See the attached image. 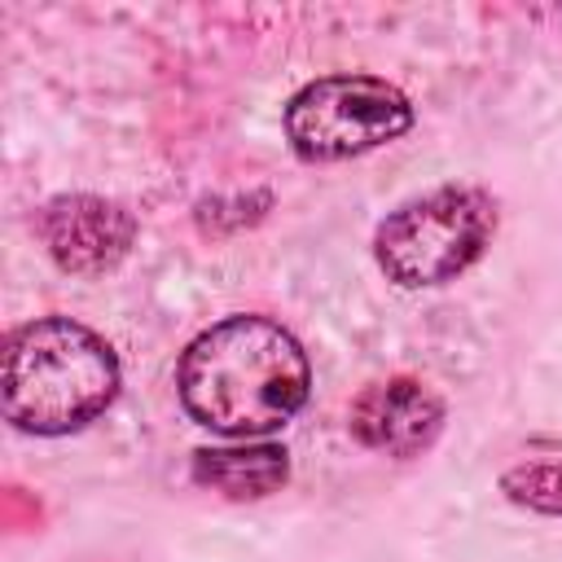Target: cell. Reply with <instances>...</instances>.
I'll return each instance as SVG.
<instances>
[{
    "label": "cell",
    "mask_w": 562,
    "mask_h": 562,
    "mask_svg": "<svg viewBox=\"0 0 562 562\" xmlns=\"http://www.w3.org/2000/svg\"><path fill=\"white\" fill-rule=\"evenodd\" d=\"M184 413L224 439L277 435L312 395L303 342L263 312H233L198 329L176 360Z\"/></svg>",
    "instance_id": "6da1fadb"
},
{
    "label": "cell",
    "mask_w": 562,
    "mask_h": 562,
    "mask_svg": "<svg viewBox=\"0 0 562 562\" xmlns=\"http://www.w3.org/2000/svg\"><path fill=\"white\" fill-rule=\"evenodd\" d=\"M119 386V351L75 316L48 312L4 334L0 408L22 435H75L114 404Z\"/></svg>",
    "instance_id": "7a4b0ae2"
},
{
    "label": "cell",
    "mask_w": 562,
    "mask_h": 562,
    "mask_svg": "<svg viewBox=\"0 0 562 562\" xmlns=\"http://www.w3.org/2000/svg\"><path fill=\"white\" fill-rule=\"evenodd\" d=\"M501 228V202L483 184L448 180L404 198L373 228V263L400 290H435L465 277Z\"/></svg>",
    "instance_id": "3957f363"
},
{
    "label": "cell",
    "mask_w": 562,
    "mask_h": 562,
    "mask_svg": "<svg viewBox=\"0 0 562 562\" xmlns=\"http://www.w3.org/2000/svg\"><path fill=\"white\" fill-rule=\"evenodd\" d=\"M417 123L408 92L369 70H329L294 88L281 110L285 145L299 162L325 167L400 140Z\"/></svg>",
    "instance_id": "277c9868"
},
{
    "label": "cell",
    "mask_w": 562,
    "mask_h": 562,
    "mask_svg": "<svg viewBox=\"0 0 562 562\" xmlns=\"http://www.w3.org/2000/svg\"><path fill=\"white\" fill-rule=\"evenodd\" d=\"M35 237L66 277L97 281L136 246V215L105 193H57L35 211Z\"/></svg>",
    "instance_id": "5b68a950"
},
{
    "label": "cell",
    "mask_w": 562,
    "mask_h": 562,
    "mask_svg": "<svg viewBox=\"0 0 562 562\" xmlns=\"http://www.w3.org/2000/svg\"><path fill=\"white\" fill-rule=\"evenodd\" d=\"M448 426V404L443 395L413 378V373H391L378 382H364L356 400L347 404V430L360 448L413 461L426 457Z\"/></svg>",
    "instance_id": "8992f818"
},
{
    "label": "cell",
    "mask_w": 562,
    "mask_h": 562,
    "mask_svg": "<svg viewBox=\"0 0 562 562\" xmlns=\"http://www.w3.org/2000/svg\"><path fill=\"white\" fill-rule=\"evenodd\" d=\"M189 479L224 501H263L290 483V452L272 439H233L193 448Z\"/></svg>",
    "instance_id": "52a82bcc"
},
{
    "label": "cell",
    "mask_w": 562,
    "mask_h": 562,
    "mask_svg": "<svg viewBox=\"0 0 562 562\" xmlns=\"http://www.w3.org/2000/svg\"><path fill=\"white\" fill-rule=\"evenodd\" d=\"M501 496L527 514H544V518H562V457H531V461H514L501 470L496 479Z\"/></svg>",
    "instance_id": "ba28073f"
},
{
    "label": "cell",
    "mask_w": 562,
    "mask_h": 562,
    "mask_svg": "<svg viewBox=\"0 0 562 562\" xmlns=\"http://www.w3.org/2000/svg\"><path fill=\"white\" fill-rule=\"evenodd\" d=\"M40 522V501H22V487H4V527L22 531V527H35Z\"/></svg>",
    "instance_id": "9c48e42d"
}]
</instances>
